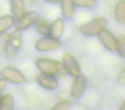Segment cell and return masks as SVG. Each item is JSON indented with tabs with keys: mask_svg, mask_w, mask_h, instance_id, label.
I'll list each match as a JSON object with an SVG mask.
<instances>
[{
	"mask_svg": "<svg viewBox=\"0 0 125 110\" xmlns=\"http://www.w3.org/2000/svg\"><path fill=\"white\" fill-rule=\"evenodd\" d=\"M116 51L122 57H125V36L123 34H118L116 37Z\"/></svg>",
	"mask_w": 125,
	"mask_h": 110,
	"instance_id": "obj_18",
	"label": "cell"
},
{
	"mask_svg": "<svg viewBox=\"0 0 125 110\" xmlns=\"http://www.w3.org/2000/svg\"><path fill=\"white\" fill-rule=\"evenodd\" d=\"M61 11L64 18L70 19L75 13V4L72 0H61Z\"/></svg>",
	"mask_w": 125,
	"mask_h": 110,
	"instance_id": "obj_13",
	"label": "cell"
},
{
	"mask_svg": "<svg viewBox=\"0 0 125 110\" xmlns=\"http://www.w3.org/2000/svg\"><path fill=\"white\" fill-rule=\"evenodd\" d=\"M86 87H87V78L85 76L79 74L78 76L75 77V79L70 87V95L72 98L75 100L80 99L85 92Z\"/></svg>",
	"mask_w": 125,
	"mask_h": 110,
	"instance_id": "obj_7",
	"label": "cell"
},
{
	"mask_svg": "<svg viewBox=\"0 0 125 110\" xmlns=\"http://www.w3.org/2000/svg\"><path fill=\"white\" fill-rule=\"evenodd\" d=\"M34 28L35 30L43 36L50 35L51 24L45 18H37V20L34 22Z\"/></svg>",
	"mask_w": 125,
	"mask_h": 110,
	"instance_id": "obj_12",
	"label": "cell"
},
{
	"mask_svg": "<svg viewBox=\"0 0 125 110\" xmlns=\"http://www.w3.org/2000/svg\"><path fill=\"white\" fill-rule=\"evenodd\" d=\"M37 68L45 74L52 75L54 77H62L64 76L65 71L62 64L57 60L49 58H40L35 61Z\"/></svg>",
	"mask_w": 125,
	"mask_h": 110,
	"instance_id": "obj_1",
	"label": "cell"
},
{
	"mask_svg": "<svg viewBox=\"0 0 125 110\" xmlns=\"http://www.w3.org/2000/svg\"><path fill=\"white\" fill-rule=\"evenodd\" d=\"M62 66L64 71L72 77L81 74V67L75 58L70 53H65L62 56Z\"/></svg>",
	"mask_w": 125,
	"mask_h": 110,
	"instance_id": "obj_6",
	"label": "cell"
},
{
	"mask_svg": "<svg viewBox=\"0 0 125 110\" xmlns=\"http://www.w3.org/2000/svg\"><path fill=\"white\" fill-rule=\"evenodd\" d=\"M115 17L121 24L125 23V0H118L115 7Z\"/></svg>",
	"mask_w": 125,
	"mask_h": 110,
	"instance_id": "obj_15",
	"label": "cell"
},
{
	"mask_svg": "<svg viewBox=\"0 0 125 110\" xmlns=\"http://www.w3.org/2000/svg\"><path fill=\"white\" fill-rule=\"evenodd\" d=\"M64 30V22L61 17L57 18L53 23L51 24L50 35L56 39H59L62 36Z\"/></svg>",
	"mask_w": 125,
	"mask_h": 110,
	"instance_id": "obj_11",
	"label": "cell"
},
{
	"mask_svg": "<svg viewBox=\"0 0 125 110\" xmlns=\"http://www.w3.org/2000/svg\"><path fill=\"white\" fill-rule=\"evenodd\" d=\"M98 36L100 40L101 43L109 51L114 52L116 51V37L113 35L111 31L107 29H102L98 33Z\"/></svg>",
	"mask_w": 125,
	"mask_h": 110,
	"instance_id": "obj_10",
	"label": "cell"
},
{
	"mask_svg": "<svg viewBox=\"0 0 125 110\" xmlns=\"http://www.w3.org/2000/svg\"><path fill=\"white\" fill-rule=\"evenodd\" d=\"M1 98H2V96H0V101H1Z\"/></svg>",
	"mask_w": 125,
	"mask_h": 110,
	"instance_id": "obj_26",
	"label": "cell"
},
{
	"mask_svg": "<svg viewBox=\"0 0 125 110\" xmlns=\"http://www.w3.org/2000/svg\"><path fill=\"white\" fill-rule=\"evenodd\" d=\"M38 18V13L36 11H28L18 18L14 23V28L18 30H24L29 28Z\"/></svg>",
	"mask_w": 125,
	"mask_h": 110,
	"instance_id": "obj_8",
	"label": "cell"
},
{
	"mask_svg": "<svg viewBox=\"0 0 125 110\" xmlns=\"http://www.w3.org/2000/svg\"><path fill=\"white\" fill-rule=\"evenodd\" d=\"M45 1L49 3H53V4H57V3L61 2V0H45Z\"/></svg>",
	"mask_w": 125,
	"mask_h": 110,
	"instance_id": "obj_24",
	"label": "cell"
},
{
	"mask_svg": "<svg viewBox=\"0 0 125 110\" xmlns=\"http://www.w3.org/2000/svg\"><path fill=\"white\" fill-rule=\"evenodd\" d=\"M22 43V35L21 30L16 29L10 34L9 40L5 47V55L8 59H13L16 56Z\"/></svg>",
	"mask_w": 125,
	"mask_h": 110,
	"instance_id": "obj_2",
	"label": "cell"
},
{
	"mask_svg": "<svg viewBox=\"0 0 125 110\" xmlns=\"http://www.w3.org/2000/svg\"><path fill=\"white\" fill-rule=\"evenodd\" d=\"M36 82L39 85H40L42 88L48 90H54L58 87V81L57 77L52 75L45 73H40L35 77Z\"/></svg>",
	"mask_w": 125,
	"mask_h": 110,
	"instance_id": "obj_9",
	"label": "cell"
},
{
	"mask_svg": "<svg viewBox=\"0 0 125 110\" xmlns=\"http://www.w3.org/2000/svg\"><path fill=\"white\" fill-rule=\"evenodd\" d=\"M6 84H7V81H6L4 77L0 78V92H1V91H2L4 88H5Z\"/></svg>",
	"mask_w": 125,
	"mask_h": 110,
	"instance_id": "obj_23",
	"label": "cell"
},
{
	"mask_svg": "<svg viewBox=\"0 0 125 110\" xmlns=\"http://www.w3.org/2000/svg\"><path fill=\"white\" fill-rule=\"evenodd\" d=\"M75 5L82 8H92L96 4V0H72Z\"/></svg>",
	"mask_w": 125,
	"mask_h": 110,
	"instance_id": "obj_19",
	"label": "cell"
},
{
	"mask_svg": "<svg viewBox=\"0 0 125 110\" xmlns=\"http://www.w3.org/2000/svg\"><path fill=\"white\" fill-rule=\"evenodd\" d=\"M1 74L6 81H9L13 84H23L26 82V77L24 74L16 67H4V69H2Z\"/></svg>",
	"mask_w": 125,
	"mask_h": 110,
	"instance_id": "obj_5",
	"label": "cell"
},
{
	"mask_svg": "<svg viewBox=\"0 0 125 110\" xmlns=\"http://www.w3.org/2000/svg\"><path fill=\"white\" fill-rule=\"evenodd\" d=\"M119 110H125V101L122 103V106L119 108Z\"/></svg>",
	"mask_w": 125,
	"mask_h": 110,
	"instance_id": "obj_25",
	"label": "cell"
},
{
	"mask_svg": "<svg viewBox=\"0 0 125 110\" xmlns=\"http://www.w3.org/2000/svg\"><path fill=\"white\" fill-rule=\"evenodd\" d=\"M60 47L59 39H56L52 36H44L39 39L35 43V48L40 52H50L54 51Z\"/></svg>",
	"mask_w": 125,
	"mask_h": 110,
	"instance_id": "obj_4",
	"label": "cell"
},
{
	"mask_svg": "<svg viewBox=\"0 0 125 110\" xmlns=\"http://www.w3.org/2000/svg\"><path fill=\"white\" fill-rule=\"evenodd\" d=\"M10 9L14 16L18 19L25 13V5L23 0H10Z\"/></svg>",
	"mask_w": 125,
	"mask_h": 110,
	"instance_id": "obj_14",
	"label": "cell"
},
{
	"mask_svg": "<svg viewBox=\"0 0 125 110\" xmlns=\"http://www.w3.org/2000/svg\"><path fill=\"white\" fill-rule=\"evenodd\" d=\"M14 97L11 94H6L2 96L0 101V110H12L14 108Z\"/></svg>",
	"mask_w": 125,
	"mask_h": 110,
	"instance_id": "obj_16",
	"label": "cell"
},
{
	"mask_svg": "<svg viewBox=\"0 0 125 110\" xmlns=\"http://www.w3.org/2000/svg\"><path fill=\"white\" fill-rule=\"evenodd\" d=\"M70 108V102L68 101H62L56 104L52 108V110H68Z\"/></svg>",
	"mask_w": 125,
	"mask_h": 110,
	"instance_id": "obj_21",
	"label": "cell"
},
{
	"mask_svg": "<svg viewBox=\"0 0 125 110\" xmlns=\"http://www.w3.org/2000/svg\"><path fill=\"white\" fill-rule=\"evenodd\" d=\"M9 37H10V34L8 32L4 31L2 32V33H0V55L5 50Z\"/></svg>",
	"mask_w": 125,
	"mask_h": 110,
	"instance_id": "obj_20",
	"label": "cell"
},
{
	"mask_svg": "<svg viewBox=\"0 0 125 110\" xmlns=\"http://www.w3.org/2000/svg\"><path fill=\"white\" fill-rule=\"evenodd\" d=\"M15 23V17L10 15H4L0 16V33L9 29Z\"/></svg>",
	"mask_w": 125,
	"mask_h": 110,
	"instance_id": "obj_17",
	"label": "cell"
},
{
	"mask_svg": "<svg viewBox=\"0 0 125 110\" xmlns=\"http://www.w3.org/2000/svg\"><path fill=\"white\" fill-rule=\"evenodd\" d=\"M108 24L107 19L104 17H97L81 26L80 31L85 36H93L98 35Z\"/></svg>",
	"mask_w": 125,
	"mask_h": 110,
	"instance_id": "obj_3",
	"label": "cell"
},
{
	"mask_svg": "<svg viewBox=\"0 0 125 110\" xmlns=\"http://www.w3.org/2000/svg\"><path fill=\"white\" fill-rule=\"evenodd\" d=\"M117 81L118 83H120L121 84H124L125 83V68H123L121 71V72L119 73L117 77Z\"/></svg>",
	"mask_w": 125,
	"mask_h": 110,
	"instance_id": "obj_22",
	"label": "cell"
}]
</instances>
